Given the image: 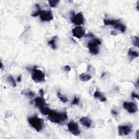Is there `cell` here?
Wrapping results in <instances>:
<instances>
[{"label": "cell", "mask_w": 139, "mask_h": 139, "mask_svg": "<svg viewBox=\"0 0 139 139\" xmlns=\"http://www.w3.org/2000/svg\"><path fill=\"white\" fill-rule=\"evenodd\" d=\"M48 116V118L52 123L59 124L66 121L68 118L67 113L66 112H59L55 110H50Z\"/></svg>", "instance_id": "1"}, {"label": "cell", "mask_w": 139, "mask_h": 139, "mask_svg": "<svg viewBox=\"0 0 139 139\" xmlns=\"http://www.w3.org/2000/svg\"><path fill=\"white\" fill-rule=\"evenodd\" d=\"M30 124L37 132H40L44 127L43 120L36 116L30 117L28 118Z\"/></svg>", "instance_id": "2"}, {"label": "cell", "mask_w": 139, "mask_h": 139, "mask_svg": "<svg viewBox=\"0 0 139 139\" xmlns=\"http://www.w3.org/2000/svg\"><path fill=\"white\" fill-rule=\"evenodd\" d=\"M32 78L35 83H38L45 80V76L42 71L38 69L36 66H34L32 69Z\"/></svg>", "instance_id": "3"}, {"label": "cell", "mask_w": 139, "mask_h": 139, "mask_svg": "<svg viewBox=\"0 0 139 139\" xmlns=\"http://www.w3.org/2000/svg\"><path fill=\"white\" fill-rule=\"evenodd\" d=\"M101 44V41L98 38H94L92 42H89L88 44L89 51L92 54L96 55L100 52L99 46Z\"/></svg>", "instance_id": "4"}, {"label": "cell", "mask_w": 139, "mask_h": 139, "mask_svg": "<svg viewBox=\"0 0 139 139\" xmlns=\"http://www.w3.org/2000/svg\"><path fill=\"white\" fill-rule=\"evenodd\" d=\"M68 127L69 132L73 135L75 136H77L80 134V128H79L78 124L75 122H70L68 124Z\"/></svg>", "instance_id": "5"}, {"label": "cell", "mask_w": 139, "mask_h": 139, "mask_svg": "<svg viewBox=\"0 0 139 139\" xmlns=\"http://www.w3.org/2000/svg\"><path fill=\"white\" fill-rule=\"evenodd\" d=\"M123 106L125 110L130 114L136 112L138 110V106L133 102H124L123 103Z\"/></svg>", "instance_id": "6"}, {"label": "cell", "mask_w": 139, "mask_h": 139, "mask_svg": "<svg viewBox=\"0 0 139 139\" xmlns=\"http://www.w3.org/2000/svg\"><path fill=\"white\" fill-rule=\"evenodd\" d=\"M71 20L73 24L77 25V26H80L84 24V18L82 12H79L77 14L72 15L71 18Z\"/></svg>", "instance_id": "7"}, {"label": "cell", "mask_w": 139, "mask_h": 139, "mask_svg": "<svg viewBox=\"0 0 139 139\" xmlns=\"http://www.w3.org/2000/svg\"><path fill=\"white\" fill-rule=\"evenodd\" d=\"M40 18L42 21H50L53 19V15L50 10H42Z\"/></svg>", "instance_id": "8"}, {"label": "cell", "mask_w": 139, "mask_h": 139, "mask_svg": "<svg viewBox=\"0 0 139 139\" xmlns=\"http://www.w3.org/2000/svg\"><path fill=\"white\" fill-rule=\"evenodd\" d=\"M73 36L78 39H80L85 36V30L81 26H77L72 30Z\"/></svg>", "instance_id": "9"}, {"label": "cell", "mask_w": 139, "mask_h": 139, "mask_svg": "<svg viewBox=\"0 0 139 139\" xmlns=\"http://www.w3.org/2000/svg\"><path fill=\"white\" fill-rule=\"evenodd\" d=\"M132 127L129 125L119 126L118 127V134L121 136L128 135L132 132Z\"/></svg>", "instance_id": "10"}, {"label": "cell", "mask_w": 139, "mask_h": 139, "mask_svg": "<svg viewBox=\"0 0 139 139\" xmlns=\"http://www.w3.org/2000/svg\"><path fill=\"white\" fill-rule=\"evenodd\" d=\"M35 105L39 109L42 108V107L46 106L47 104L45 102V100L42 97H38L35 98L34 100Z\"/></svg>", "instance_id": "11"}, {"label": "cell", "mask_w": 139, "mask_h": 139, "mask_svg": "<svg viewBox=\"0 0 139 139\" xmlns=\"http://www.w3.org/2000/svg\"><path fill=\"white\" fill-rule=\"evenodd\" d=\"M80 121L82 125L86 128H90L92 124L91 120L88 117H82L80 118Z\"/></svg>", "instance_id": "12"}, {"label": "cell", "mask_w": 139, "mask_h": 139, "mask_svg": "<svg viewBox=\"0 0 139 139\" xmlns=\"http://www.w3.org/2000/svg\"><path fill=\"white\" fill-rule=\"evenodd\" d=\"M94 98L98 99L101 102H106V97L103 94L98 91H96L94 94Z\"/></svg>", "instance_id": "13"}, {"label": "cell", "mask_w": 139, "mask_h": 139, "mask_svg": "<svg viewBox=\"0 0 139 139\" xmlns=\"http://www.w3.org/2000/svg\"><path fill=\"white\" fill-rule=\"evenodd\" d=\"M114 28L116 30H118L120 32H121L122 33H124L126 32V29H127V28H126V26L125 25H124V24H122V23H121L119 21L118 22V23H117L114 26Z\"/></svg>", "instance_id": "14"}, {"label": "cell", "mask_w": 139, "mask_h": 139, "mask_svg": "<svg viewBox=\"0 0 139 139\" xmlns=\"http://www.w3.org/2000/svg\"><path fill=\"white\" fill-rule=\"evenodd\" d=\"M128 55L130 58L131 60L135 58L138 57V53L137 51L132 50V49H129L128 52Z\"/></svg>", "instance_id": "15"}, {"label": "cell", "mask_w": 139, "mask_h": 139, "mask_svg": "<svg viewBox=\"0 0 139 139\" xmlns=\"http://www.w3.org/2000/svg\"><path fill=\"white\" fill-rule=\"evenodd\" d=\"M119 20H109V19H104L103 20V22L106 26H114L118 22Z\"/></svg>", "instance_id": "16"}, {"label": "cell", "mask_w": 139, "mask_h": 139, "mask_svg": "<svg viewBox=\"0 0 139 139\" xmlns=\"http://www.w3.org/2000/svg\"><path fill=\"white\" fill-rule=\"evenodd\" d=\"M80 80L83 82H88L91 80V76L89 74H82L80 75Z\"/></svg>", "instance_id": "17"}, {"label": "cell", "mask_w": 139, "mask_h": 139, "mask_svg": "<svg viewBox=\"0 0 139 139\" xmlns=\"http://www.w3.org/2000/svg\"><path fill=\"white\" fill-rule=\"evenodd\" d=\"M57 39V37L54 36L53 38L48 41V45L51 47V48L53 50H56V40Z\"/></svg>", "instance_id": "18"}, {"label": "cell", "mask_w": 139, "mask_h": 139, "mask_svg": "<svg viewBox=\"0 0 139 139\" xmlns=\"http://www.w3.org/2000/svg\"><path fill=\"white\" fill-rule=\"evenodd\" d=\"M7 80L8 83H10L12 87L15 88L16 86V81L13 77H12V76H9L7 77Z\"/></svg>", "instance_id": "19"}, {"label": "cell", "mask_w": 139, "mask_h": 139, "mask_svg": "<svg viewBox=\"0 0 139 139\" xmlns=\"http://www.w3.org/2000/svg\"><path fill=\"white\" fill-rule=\"evenodd\" d=\"M132 45L137 47H139V38L138 36H132Z\"/></svg>", "instance_id": "20"}, {"label": "cell", "mask_w": 139, "mask_h": 139, "mask_svg": "<svg viewBox=\"0 0 139 139\" xmlns=\"http://www.w3.org/2000/svg\"><path fill=\"white\" fill-rule=\"evenodd\" d=\"M57 96L58 97V98L63 103H66L68 102V98L66 97V96L62 95V94L58 92L57 93Z\"/></svg>", "instance_id": "21"}, {"label": "cell", "mask_w": 139, "mask_h": 139, "mask_svg": "<svg viewBox=\"0 0 139 139\" xmlns=\"http://www.w3.org/2000/svg\"><path fill=\"white\" fill-rule=\"evenodd\" d=\"M39 109L40 110L41 112H42V114L45 115H47H47L48 114V113L50 112V110H51V109H50L49 108H48V107H47L46 106H44V107H42V108H40Z\"/></svg>", "instance_id": "22"}, {"label": "cell", "mask_w": 139, "mask_h": 139, "mask_svg": "<svg viewBox=\"0 0 139 139\" xmlns=\"http://www.w3.org/2000/svg\"><path fill=\"white\" fill-rule=\"evenodd\" d=\"M59 2L60 1H59V0H50V1H48L49 6L51 8L56 7L59 4Z\"/></svg>", "instance_id": "23"}, {"label": "cell", "mask_w": 139, "mask_h": 139, "mask_svg": "<svg viewBox=\"0 0 139 139\" xmlns=\"http://www.w3.org/2000/svg\"><path fill=\"white\" fill-rule=\"evenodd\" d=\"M36 10L35 12H34L33 13H32V16L33 17H36V16H37L40 15V12H42V10H41V8H40L39 4H36Z\"/></svg>", "instance_id": "24"}, {"label": "cell", "mask_w": 139, "mask_h": 139, "mask_svg": "<svg viewBox=\"0 0 139 139\" xmlns=\"http://www.w3.org/2000/svg\"><path fill=\"white\" fill-rule=\"evenodd\" d=\"M79 103H80V99L76 97V96H75L74 97V98L73 100H72V105H77L78 104H79Z\"/></svg>", "instance_id": "25"}, {"label": "cell", "mask_w": 139, "mask_h": 139, "mask_svg": "<svg viewBox=\"0 0 139 139\" xmlns=\"http://www.w3.org/2000/svg\"><path fill=\"white\" fill-rule=\"evenodd\" d=\"M26 95L28 97H33L35 95V94L34 92H33V91H28V92H27L26 94Z\"/></svg>", "instance_id": "26"}, {"label": "cell", "mask_w": 139, "mask_h": 139, "mask_svg": "<svg viewBox=\"0 0 139 139\" xmlns=\"http://www.w3.org/2000/svg\"><path fill=\"white\" fill-rule=\"evenodd\" d=\"M132 98L133 99H135V98H138V94H136L135 92H132Z\"/></svg>", "instance_id": "27"}, {"label": "cell", "mask_w": 139, "mask_h": 139, "mask_svg": "<svg viewBox=\"0 0 139 139\" xmlns=\"http://www.w3.org/2000/svg\"><path fill=\"white\" fill-rule=\"evenodd\" d=\"M64 68H65V70L66 71H68V72H69V71H70V70H71V67L70 66H68V65H66L65 67H64Z\"/></svg>", "instance_id": "28"}, {"label": "cell", "mask_w": 139, "mask_h": 139, "mask_svg": "<svg viewBox=\"0 0 139 139\" xmlns=\"http://www.w3.org/2000/svg\"><path fill=\"white\" fill-rule=\"evenodd\" d=\"M39 94H40L41 97H44V90L42 89H41L39 90Z\"/></svg>", "instance_id": "29"}, {"label": "cell", "mask_w": 139, "mask_h": 139, "mask_svg": "<svg viewBox=\"0 0 139 139\" xmlns=\"http://www.w3.org/2000/svg\"><path fill=\"white\" fill-rule=\"evenodd\" d=\"M21 80H22V77L21 75H20L18 77V78H17V81L18 82H20L21 81Z\"/></svg>", "instance_id": "30"}, {"label": "cell", "mask_w": 139, "mask_h": 139, "mask_svg": "<svg viewBox=\"0 0 139 139\" xmlns=\"http://www.w3.org/2000/svg\"><path fill=\"white\" fill-rule=\"evenodd\" d=\"M112 114L114 115H118V112H117L116 111H115V110H112Z\"/></svg>", "instance_id": "31"}, {"label": "cell", "mask_w": 139, "mask_h": 139, "mask_svg": "<svg viewBox=\"0 0 139 139\" xmlns=\"http://www.w3.org/2000/svg\"><path fill=\"white\" fill-rule=\"evenodd\" d=\"M136 135V138H139V130H137Z\"/></svg>", "instance_id": "32"}, {"label": "cell", "mask_w": 139, "mask_h": 139, "mask_svg": "<svg viewBox=\"0 0 139 139\" xmlns=\"http://www.w3.org/2000/svg\"><path fill=\"white\" fill-rule=\"evenodd\" d=\"M136 8H137L138 10V9H139V1H138L137 2V7H136Z\"/></svg>", "instance_id": "33"}, {"label": "cell", "mask_w": 139, "mask_h": 139, "mask_svg": "<svg viewBox=\"0 0 139 139\" xmlns=\"http://www.w3.org/2000/svg\"><path fill=\"white\" fill-rule=\"evenodd\" d=\"M1 69L3 68V64L2 62H1Z\"/></svg>", "instance_id": "34"}]
</instances>
